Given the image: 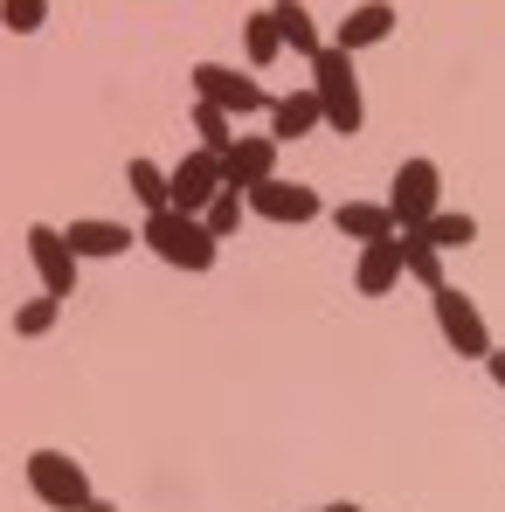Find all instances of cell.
I'll list each match as a JSON object with an SVG mask.
<instances>
[{
  "mask_svg": "<svg viewBox=\"0 0 505 512\" xmlns=\"http://www.w3.org/2000/svg\"><path fill=\"white\" fill-rule=\"evenodd\" d=\"M312 97H319V118H326V132H339V139H353L360 125H367V97H360V70H353V56L339 49V42H319L312 56Z\"/></svg>",
  "mask_w": 505,
  "mask_h": 512,
  "instance_id": "cell-1",
  "label": "cell"
},
{
  "mask_svg": "<svg viewBox=\"0 0 505 512\" xmlns=\"http://www.w3.org/2000/svg\"><path fill=\"white\" fill-rule=\"evenodd\" d=\"M139 243L160 256V263H173V270H215V256H222V243L208 236V222L201 215H180V208H153L146 215V229H139Z\"/></svg>",
  "mask_w": 505,
  "mask_h": 512,
  "instance_id": "cell-2",
  "label": "cell"
},
{
  "mask_svg": "<svg viewBox=\"0 0 505 512\" xmlns=\"http://www.w3.org/2000/svg\"><path fill=\"white\" fill-rule=\"evenodd\" d=\"M28 492L49 512H84L90 506V471L70 450H49V443H42V450L28 457Z\"/></svg>",
  "mask_w": 505,
  "mask_h": 512,
  "instance_id": "cell-3",
  "label": "cell"
},
{
  "mask_svg": "<svg viewBox=\"0 0 505 512\" xmlns=\"http://www.w3.org/2000/svg\"><path fill=\"white\" fill-rule=\"evenodd\" d=\"M429 312H436V333H443L450 353H464V360H485V353H492V326H485V312L471 305V291L436 284V291H429Z\"/></svg>",
  "mask_w": 505,
  "mask_h": 512,
  "instance_id": "cell-4",
  "label": "cell"
},
{
  "mask_svg": "<svg viewBox=\"0 0 505 512\" xmlns=\"http://www.w3.org/2000/svg\"><path fill=\"white\" fill-rule=\"evenodd\" d=\"M436 208H443V167H436V160H402L395 180H388V215H395V229H422Z\"/></svg>",
  "mask_w": 505,
  "mask_h": 512,
  "instance_id": "cell-5",
  "label": "cell"
},
{
  "mask_svg": "<svg viewBox=\"0 0 505 512\" xmlns=\"http://www.w3.org/2000/svg\"><path fill=\"white\" fill-rule=\"evenodd\" d=\"M250 201L256 222H270V229H305V222H319V187H305V180H284V173H270L263 187H250L243 194Z\"/></svg>",
  "mask_w": 505,
  "mask_h": 512,
  "instance_id": "cell-6",
  "label": "cell"
},
{
  "mask_svg": "<svg viewBox=\"0 0 505 512\" xmlns=\"http://www.w3.org/2000/svg\"><path fill=\"white\" fill-rule=\"evenodd\" d=\"M194 97L201 104H222L229 118H250V111H270V90L243 77V70H229V63H194Z\"/></svg>",
  "mask_w": 505,
  "mask_h": 512,
  "instance_id": "cell-7",
  "label": "cell"
},
{
  "mask_svg": "<svg viewBox=\"0 0 505 512\" xmlns=\"http://www.w3.org/2000/svg\"><path fill=\"white\" fill-rule=\"evenodd\" d=\"M215 187H222V153L194 146L187 160H173V167H167V208H180V215H201V208L215 201Z\"/></svg>",
  "mask_w": 505,
  "mask_h": 512,
  "instance_id": "cell-8",
  "label": "cell"
},
{
  "mask_svg": "<svg viewBox=\"0 0 505 512\" xmlns=\"http://www.w3.org/2000/svg\"><path fill=\"white\" fill-rule=\"evenodd\" d=\"M28 256H35V277H42V291H56V298H77V250H70V236H63L56 222H35V229H28Z\"/></svg>",
  "mask_w": 505,
  "mask_h": 512,
  "instance_id": "cell-9",
  "label": "cell"
},
{
  "mask_svg": "<svg viewBox=\"0 0 505 512\" xmlns=\"http://www.w3.org/2000/svg\"><path fill=\"white\" fill-rule=\"evenodd\" d=\"M402 277H409V263H402V229L381 236V243H360V263H353V291H360V298H395Z\"/></svg>",
  "mask_w": 505,
  "mask_h": 512,
  "instance_id": "cell-10",
  "label": "cell"
},
{
  "mask_svg": "<svg viewBox=\"0 0 505 512\" xmlns=\"http://www.w3.org/2000/svg\"><path fill=\"white\" fill-rule=\"evenodd\" d=\"M270 173H277V139H270V132H236L229 153H222V187H243V194H250Z\"/></svg>",
  "mask_w": 505,
  "mask_h": 512,
  "instance_id": "cell-11",
  "label": "cell"
},
{
  "mask_svg": "<svg viewBox=\"0 0 505 512\" xmlns=\"http://www.w3.org/2000/svg\"><path fill=\"white\" fill-rule=\"evenodd\" d=\"M63 236H70V250L77 263H118V256L132 250L139 236L125 229V222H104V215H84V222H63Z\"/></svg>",
  "mask_w": 505,
  "mask_h": 512,
  "instance_id": "cell-12",
  "label": "cell"
},
{
  "mask_svg": "<svg viewBox=\"0 0 505 512\" xmlns=\"http://www.w3.org/2000/svg\"><path fill=\"white\" fill-rule=\"evenodd\" d=\"M395 35V7L388 0H360L346 21H333V42L346 56H360V49H374V42H388Z\"/></svg>",
  "mask_w": 505,
  "mask_h": 512,
  "instance_id": "cell-13",
  "label": "cell"
},
{
  "mask_svg": "<svg viewBox=\"0 0 505 512\" xmlns=\"http://www.w3.org/2000/svg\"><path fill=\"white\" fill-rule=\"evenodd\" d=\"M312 132H326V118H319V97H312V90H284V97H270V139H277V146L312 139Z\"/></svg>",
  "mask_w": 505,
  "mask_h": 512,
  "instance_id": "cell-14",
  "label": "cell"
},
{
  "mask_svg": "<svg viewBox=\"0 0 505 512\" xmlns=\"http://www.w3.org/2000/svg\"><path fill=\"white\" fill-rule=\"evenodd\" d=\"M333 229L346 243H381V236H395V215H388V201H339Z\"/></svg>",
  "mask_w": 505,
  "mask_h": 512,
  "instance_id": "cell-15",
  "label": "cell"
},
{
  "mask_svg": "<svg viewBox=\"0 0 505 512\" xmlns=\"http://www.w3.org/2000/svg\"><path fill=\"white\" fill-rule=\"evenodd\" d=\"M409 236H422L429 250H464V243H478V215H464V208H436L422 229H409Z\"/></svg>",
  "mask_w": 505,
  "mask_h": 512,
  "instance_id": "cell-16",
  "label": "cell"
},
{
  "mask_svg": "<svg viewBox=\"0 0 505 512\" xmlns=\"http://www.w3.org/2000/svg\"><path fill=\"white\" fill-rule=\"evenodd\" d=\"M270 14H277V35H284V49H298V56H312V49H319V42H326V35H319V21H312V7H305V0H277V7H270Z\"/></svg>",
  "mask_w": 505,
  "mask_h": 512,
  "instance_id": "cell-17",
  "label": "cell"
},
{
  "mask_svg": "<svg viewBox=\"0 0 505 512\" xmlns=\"http://www.w3.org/2000/svg\"><path fill=\"white\" fill-rule=\"evenodd\" d=\"M243 56H250V70H270V63L284 56V35H277V14H270V7L243 21Z\"/></svg>",
  "mask_w": 505,
  "mask_h": 512,
  "instance_id": "cell-18",
  "label": "cell"
},
{
  "mask_svg": "<svg viewBox=\"0 0 505 512\" xmlns=\"http://www.w3.org/2000/svg\"><path fill=\"white\" fill-rule=\"evenodd\" d=\"M243 215H250V201H243V187H215V201L201 208V222H208V236H215V243H229V236L243 229Z\"/></svg>",
  "mask_w": 505,
  "mask_h": 512,
  "instance_id": "cell-19",
  "label": "cell"
},
{
  "mask_svg": "<svg viewBox=\"0 0 505 512\" xmlns=\"http://www.w3.org/2000/svg\"><path fill=\"white\" fill-rule=\"evenodd\" d=\"M56 319H63V298H56V291H35V298H21V305H14V333H21V340L56 333Z\"/></svg>",
  "mask_w": 505,
  "mask_h": 512,
  "instance_id": "cell-20",
  "label": "cell"
},
{
  "mask_svg": "<svg viewBox=\"0 0 505 512\" xmlns=\"http://www.w3.org/2000/svg\"><path fill=\"white\" fill-rule=\"evenodd\" d=\"M125 187L139 194V208L153 215V208H167V167L160 160H125Z\"/></svg>",
  "mask_w": 505,
  "mask_h": 512,
  "instance_id": "cell-21",
  "label": "cell"
},
{
  "mask_svg": "<svg viewBox=\"0 0 505 512\" xmlns=\"http://www.w3.org/2000/svg\"><path fill=\"white\" fill-rule=\"evenodd\" d=\"M402 263H409V277H416L422 291H436V284H443V250H429V243L409 236V229H402Z\"/></svg>",
  "mask_w": 505,
  "mask_h": 512,
  "instance_id": "cell-22",
  "label": "cell"
},
{
  "mask_svg": "<svg viewBox=\"0 0 505 512\" xmlns=\"http://www.w3.org/2000/svg\"><path fill=\"white\" fill-rule=\"evenodd\" d=\"M194 132H201V146H208V153H229V139H236V118H229L222 104H201V97H194Z\"/></svg>",
  "mask_w": 505,
  "mask_h": 512,
  "instance_id": "cell-23",
  "label": "cell"
},
{
  "mask_svg": "<svg viewBox=\"0 0 505 512\" xmlns=\"http://www.w3.org/2000/svg\"><path fill=\"white\" fill-rule=\"evenodd\" d=\"M49 21V0H0V28L7 35H35Z\"/></svg>",
  "mask_w": 505,
  "mask_h": 512,
  "instance_id": "cell-24",
  "label": "cell"
},
{
  "mask_svg": "<svg viewBox=\"0 0 505 512\" xmlns=\"http://www.w3.org/2000/svg\"><path fill=\"white\" fill-rule=\"evenodd\" d=\"M485 374H492V381L505 388V346H492V353H485Z\"/></svg>",
  "mask_w": 505,
  "mask_h": 512,
  "instance_id": "cell-25",
  "label": "cell"
},
{
  "mask_svg": "<svg viewBox=\"0 0 505 512\" xmlns=\"http://www.w3.org/2000/svg\"><path fill=\"white\" fill-rule=\"evenodd\" d=\"M326 512H367V506H360V499H333Z\"/></svg>",
  "mask_w": 505,
  "mask_h": 512,
  "instance_id": "cell-26",
  "label": "cell"
},
{
  "mask_svg": "<svg viewBox=\"0 0 505 512\" xmlns=\"http://www.w3.org/2000/svg\"><path fill=\"white\" fill-rule=\"evenodd\" d=\"M84 512H118V506H111V499H97V492H90V506Z\"/></svg>",
  "mask_w": 505,
  "mask_h": 512,
  "instance_id": "cell-27",
  "label": "cell"
},
{
  "mask_svg": "<svg viewBox=\"0 0 505 512\" xmlns=\"http://www.w3.org/2000/svg\"><path fill=\"white\" fill-rule=\"evenodd\" d=\"M319 512H326V506H319Z\"/></svg>",
  "mask_w": 505,
  "mask_h": 512,
  "instance_id": "cell-28",
  "label": "cell"
}]
</instances>
